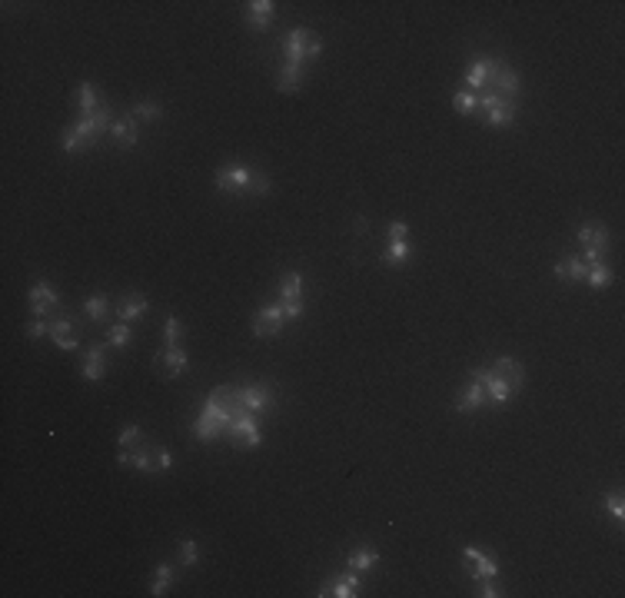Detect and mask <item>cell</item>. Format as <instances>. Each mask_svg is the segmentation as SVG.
Segmentation results:
<instances>
[{
  "label": "cell",
  "instance_id": "obj_1",
  "mask_svg": "<svg viewBox=\"0 0 625 598\" xmlns=\"http://www.w3.org/2000/svg\"><path fill=\"white\" fill-rule=\"evenodd\" d=\"M479 106L486 110L482 117H486L489 127H509V123L516 120V100H505L496 90H486V93L479 97Z\"/></svg>",
  "mask_w": 625,
  "mask_h": 598
},
{
  "label": "cell",
  "instance_id": "obj_2",
  "mask_svg": "<svg viewBox=\"0 0 625 598\" xmlns=\"http://www.w3.org/2000/svg\"><path fill=\"white\" fill-rule=\"evenodd\" d=\"M229 435H233V442L243 448H259L263 446V433H259L257 419L253 412H240V416L229 422Z\"/></svg>",
  "mask_w": 625,
  "mask_h": 598
},
{
  "label": "cell",
  "instance_id": "obj_3",
  "mask_svg": "<svg viewBox=\"0 0 625 598\" xmlns=\"http://www.w3.org/2000/svg\"><path fill=\"white\" fill-rule=\"evenodd\" d=\"M283 323H286V313H283L279 302L263 306V309L253 316V336H257V339H273L276 332L283 329Z\"/></svg>",
  "mask_w": 625,
  "mask_h": 598
},
{
  "label": "cell",
  "instance_id": "obj_4",
  "mask_svg": "<svg viewBox=\"0 0 625 598\" xmlns=\"http://www.w3.org/2000/svg\"><path fill=\"white\" fill-rule=\"evenodd\" d=\"M250 186H253V173H250L243 163H227L216 170V190H223V193L246 190V193H250Z\"/></svg>",
  "mask_w": 625,
  "mask_h": 598
},
{
  "label": "cell",
  "instance_id": "obj_5",
  "mask_svg": "<svg viewBox=\"0 0 625 598\" xmlns=\"http://www.w3.org/2000/svg\"><path fill=\"white\" fill-rule=\"evenodd\" d=\"M469 379L482 382V389H486V399L492 405H505L509 399H512V386H509L505 379H499V375L492 373V369H476Z\"/></svg>",
  "mask_w": 625,
  "mask_h": 598
},
{
  "label": "cell",
  "instance_id": "obj_6",
  "mask_svg": "<svg viewBox=\"0 0 625 598\" xmlns=\"http://www.w3.org/2000/svg\"><path fill=\"white\" fill-rule=\"evenodd\" d=\"M462 558L469 562V575H473V582H479V579H499V562L496 558H489V555H482L479 549H462Z\"/></svg>",
  "mask_w": 625,
  "mask_h": 598
},
{
  "label": "cell",
  "instance_id": "obj_7",
  "mask_svg": "<svg viewBox=\"0 0 625 598\" xmlns=\"http://www.w3.org/2000/svg\"><path fill=\"white\" fill-rule=\"evenodd\" d=\"M496 70H499V63H496L492 57H476L473 67L466 70V87L476 93L479 87H486L489 80H492V74H496Z\"/></svg>",
  "mask_w": 625,
  "mask_h": 598
},
{
  "label": "cell",
  "instance_id": "obj_8",
  "mask_svg": "<svg viewBox=\"0 0 625 598\" xmlns=\"http://www.w3.org/2000/svg\"><path fill=\"white\" fill-rule=\"evenodd\" d=\"M240 405H243L246 412H266V409L273 405V399H270V389L259 386V382H253V386H243V389H240Z\"/></svg>",
  "mask_w": 625,
  "mask_h": 598
},
{
  "label": "cell",
  "instance_id": "obj_9",
  "mask_svg": "<svg viewBox=\"0 0 625 598\" xmlns=\"http://www.w3.org/2000/svg\"><path fill=\"white\" fill-rule=\"evenodd\" d=\"M153 362H156V366H160L167 375H180V373L190 369V359H186V353L180 349V346H167L163 353H156Z\"/></svg>",
  "mask_w": 625,
  "mask_h": 598
},
{
  "label": "cell",
  "instance_id": "obj_10",
  "mask_svg": "<svg viewBox=\"0 0 625 598\" xmlns=\"http://www.w3.org/2000/svg\"><path fill=\"white\" fill-rule=\"evenodd\" d=\"M57 306V289L50 283H37L31 289V313L37 316V319H47V313Z\"/></svg>",
  "mask_w": 625,
  "mask_h": 598
},
{
  "label": "cell",
  "instance_id": "obj_11",
  "mask_svg": "<svg viewBox=\"0 0 625 598\" xmlns=\"http://www.w3.org/2000/svg\"><path fill=\"white\" fill-rule=\"evenodd\" d=\"M110 136H113V143L120 150H133L137 147V140H140V134H137V117L130 113L127 120H117V123H110Z\"/></svg>",
  "mask_w": 625,
  "mask_h": 598
},
{
  "label": "cell",
  "instance_id": "obj_12",
  "mask_svg": "<svg viewBox=\"0 0 625 598\" xmlns=\"http://www.w3.org/2000/svg\"><path fill=\"white\" fill-rule=\"evenodd\" d=\"M316 37L309 33L306 27H296L290 30V37H286V57H290V63H300L303 67V60H306V50H309V44H313Z\"/></svg>",
  "mask_w": 625,
  "mask_h": 598
},
{
  "label": "cell",
  "instance_id": "obj_13",
  "mask_svg": "<svg viewBox=\"0 0 625 598\" xmlns=\"http://www.w3.org/2000/svg\"><path fill=\"white\" fill-rule=\"evenodd\" d=\"M117 462L123 469H140V472H156V459H153V452L147 446H140L137 452H127L120 448V455H117Z\"/></svg>",
  "mask_w": 625,
  "mask_h": 598
},
{
  "label": "cell",
  "instance_id": "obj_14",
  "mask_svg": "<svg viewBox=\"0 0 625 598\" xmlns=\"http://www.w3.org/2000/svg\"><path fill=\"white\" fill-rule=\"evenodd\" d=\"M492 90L499 93V97H505V100H516V93H519V74L516 70H509V67H503L499 63V70L492 74Z\"/></svg>",
  "mask_w": 625,
  "mask_h": 598
},
{
  "label": "cell",
  "instance_id": "obj_15",
  "mask_svg": "<svg viewBox=\"0 0 625 598\" xmlns=\"http://www.w3.org/2000/svg\"><path fill=\"white\" fill-rule=\"evenodd\" d=\"M246 20H250V27L266 30L273 24V0H250L246 3Z\"/></svg>",
  "mask_w": 625,
  "mask_h": 598
},
{
  "label": "cell",
  "instance_id": "obj_16",
  "mask_svg": "<svg viewBox=\"0 0 625 598\" xmlns=\"http://www.w3.org/2000/svg\"><path fill=\"white\" fill-rule=\"evenodd\" d=\"M492 373L499 375V379H505V382L512 386V392H516V389H522V382H526V369L519 366L516 359H509V356H503V359H499Z\"/></svg>",
  "mask_w": 625,
  "mask_h": 598
},
{
  "label": "cell",
  "instance_id": "obj_17",
  "mask_svg": "<svg viewBox=\"0 0 625 598\" xmlns=\"http://www.w3.org/2000/svg\"><path fill=\"white\" fill-rule=\"evenodd\" d=\"M143 313H147V296H143V293H130V296H123L120 306H117L120 323H133V319H140Z\"/></svg>",
  "mask_w": 625,
  "mask_h": 598
},
{
  "label": "cell",
  "instance_id": "obj_18",
  "mask_svg": "<svg viewBox=\"0 0 625 598\" xmlns=\"http://www.w3.org/2000/svg\"><path fill=\"white\" fill-rule=\"evenodd\" d=\"M359 592V575H346V579H336V582H326L316 592L320 598H326V595H336V598H352Z\"/></svg>",
  "mask_w": 625,
  "mask_h": 598
},
{
  "label": "cell",
  "instance_id": "obj_19",
  "mask_svg": "<svg viewBox=\"0 0 625 598\" xmlns=\"http://www.w3.org/2000/svg\"><path fill=\"white\" fill-rule=\"evenodd\" d=\"M83 379L87 382H100L104 379V346H90L83 356Z\"/></svg>",
  "mask_w": 625,
  "mask_h": 598
},
{
  "label": "cell",
  "instance_id": "obj_20",
  "mask_svg": "<svg viewBox=\"0 0 625 598\" xmlns=\"http://www.w3.org/2000/svg\"><path fill=\"white\" fill-rule=\"evenodd\" d=\"M486 403V389H482V382H469V386L462 389V396H459V403H456V409L459 412H476L479 405Z\"/></svg>",
  "mask_w": 625,
  "mask_h": 598
},
{
  "label": "cell",
  "instance_id": "obj_21",
  "mask_svg": "<svg viewBox=\"0 0 625 598\" xmlns=\"http://www.w3.org/2000/svg\"><path fill=\"white\" fill-rule=\"evenodd\" d=\"M585 263H582L579 256H569V259H562V263H555L552 266V273H555V280H562V283H569V280H585Z\"/></svg>",
  "mask_w": 625,
  "mask_h": 598
},
{
  "label": "cell",
  "instance_id": "obj_22",
  "mask_svg": "<svg viewBox=\"0 0 625 598\" xmlns=\"http://www.w3.org/2000/svg\"><path fill=\"white\" fill-rule=\"evenodd\" d=\"M50 339L60 346V349H76V346H80V339H76L74 326H70L67 319H57V323L50 326Z\"/></svg>",
  "mask_w": 625,
  "mask_h": 598
},
{
  "label": "cell",
  "instance_id": "obj_23",
  "mask_svg": "<svg viewBox=\"0 0 625 598\" xmlns=\"http://www.w3.org/2000/svg\"><path fill=\"white\" fill-rule=\"evenodd\" d=\"M300 80H303V67L286 60V67L279 70V80H276V87L283 90V93H293V90H300Z\"/></svg>",
  "mask_w": 625,
  "mask_h": 598
},
{
  "label": "cell",
  "instance_id": "obj_24",
  "mask_svg": "<svg viewBox=\"0 0 625 598\" xmlns=\"http://www.w3.org/2000/svg\"><path fill=\"white\" fill-rule=\"evenodd\" d=\"M76 100H80V117H93V113L104 106L100 100H97L93 83H80V87H76Z\"/></svg>",
  "mask_w": 625,
  "mask_h": 598
},
{
  "label": "cell",
  "instance_id": "obj_25",
  "mask_svg": "<svg viewBox=\"0 0 625 598\" xmlns=\"http://www.w3.org/2000/svg\"><path fill=\"white\" fill-rule=\"evenodd\" d=\"M612 280H615V273H612L606 263H592V266L585 269V283L592 286V289H606V286H612Z\"/></svg>",
  "mask_w": 625,
  "mask_h": 598
},
{
  "label": "cell",
  "instance_id": "obj_26",
  "mask_svg": "<svg viewBox=\"0 0 625 598\" xmlns=\"http://www.w3.org/2000/svg\"><path fill=\"white\" fill-rule=\"evenodd\" d=\"M83 313H87V319H93V323L107 319V313H110L107 296H104V293H93V296H87V299H83Z\"/></svg>",
  "mask_w": 625,
  "mask_h": 598
},
{
  "label": "cell",
  "instance_id": "obj_27",
  "mask_svg": "<svg viewBox=\"0 0 625 598\" xmlns=\"http://www.w3.org/2000/svg\"><path fill=\"white\" fill-rule=\"evenodd\" d=\"M300 293H303V276L286 273L283 283H279V302H293V299H300Z\"/></svg>",
  "mask_w": 625,
  "mask_h": 598
},
{
  "label": "cell",
  "instance_id": "obj_28",
  "mask_svg": "<svg viewBox=\"0 0 625 598\" xmlns=\"http://www.w3.org/2000/svg\"><path fill=\"white\" fill-rule=\"evenodd\" d=\"M376 562H380V555L373 552V549H356V552L346 558V565H350L352 572H369Z\"/></svg>",
  "mask_w": 625,
  "mask_h": 598
},
{
  "label": "cell",
  "instance_id": "obj_29",
  "mask_svg": "<svg viewBox=\"0 0 625 598\" xmlns=\"http://www.w3.org/2000/svg\"><path fill=\"white\" fill-rule=\"evenodd\" d=\"M406 256H409V243H406V239H389V246L382 250V263H389V266H399Z\"/></svg>",
  "mask_w": 625,
  "mask_h": 598
},
{
  "label": "cell",
  "instance_id": "obj_30",
  "mask_svg": "<svg viewBox=\"0 0 625 598\" xmlns=\"http://www.w3.org/2000/svg\"><path fill=\"white\" fill-rule=\"evenodd\" d=\"M579 243H585V246H606L609 243V229L606 226H582L579 229Z\"/></svg>",
  "mask_w": 625,
  "mask_h": 598
},
{
  "label": "cell",
  "instance_id": "obj_31",
  "mask_svg": "<svg viewBox=\"0 0 625 598\" xmlns=\"http://www.w3.org/2000/svg\"><path fill=\"white\" fill-rule=\"evenodd\" d=\"M170 582H173V568H170L167 562H160V565H156V579H153L150 592H153V595H167V585Z\"/></svg>",
  "mask_w": 625,
  "mask_h": 598
},
{
  "label": "cell",
  "instance_id": "obj_32",
  "mask_svg": "<svg viewBox=\"0 0 625 598\" xmlns=\"http://www.w3.org/2000/svg\"><path fill=\"white\" fill-rule=\"evenodd\" d=\"M130 339H133V329H130V323H113L107 332V343L110 346H130Z\"/></svg>",
  "mask_w": 625,
  "mask_h": 598
},
{
  "label": "cell",
  "instance_id": "obj_33",
  "mask_svg": "<svg viewBox=\"0 0 625 598\" xmlns=\"http://www.w3.org/2000/svg\"><path fill=\"white\" fill-rule=\"evenodd\" d=\"M453 106H456L459 113H473V110H479V97H476L473 90H459L456 97H453Z\"/></svg>",
  "mask_w": 625,
  "mask_h": 598
},
{
  "label": "cell",
  "instance_id": "obj_34",
  "mask_svg": "<svg viewBox=\"0 0 625 598\" xmlns=\"http://www.w3.org/2000/svg\"><path fill=\"white\" fill-rule=\"evenodd\" d=\"M163 336H167V346H180V336H184V323L177 316H170L167 326H163Z\"/></svg>",
  "mask_w": 625,
  "mask_h": 598
},
{
  "label": "cell",
  "instance_id": "obj_35",
  "mask_svg": "<svg viewBox=\"0 0 625 598\" xmlns=\"http://www.w3.org/2000/svg\"><path fill=\"white\" fill-rule=\"evenodd\" d=\"M133 117H137V120H160V117H163V110H160V104L143 100V104L133 106Z\"/></svg>",
  "mask_w": 625,
  "mask_h": 598
},
{
  "label": "cell",
  "instance_id": "obj_36",
  "mask_svg": "<svg viewBox=\"0 0 625 598\" xmlns=\"http://www.w3.org/2000/svg\"><path fill=\"white\" fill-rule=\"evenodd\" d=\"M606 508H609V515L615 519V522H622V519H625V502H622V495H619V492L606 495Z\"/></svg>",
  "mask_w": 625,
  "mask_h": 598
},
{
  "label": "cell",
  "instance_id": "obj_37",
  "mask_svg": "<svg viewBox=\"0 0 625 598\" xmlns=\"http://www.w3.org/2000/svg\"><path fill=\"white\" fill-rule=\"evenodd\" d=\"M140 442V426H123L120 429V448H130Z\"/></svg>",
  "mask_w": 625,
  "mask_h": 598
},
{
  "label": "cell",
  "instance_id": "obj_38",
  "mask_svg": "<svg viewBox=\"0 0 625 598\" xmlns=\"http://www.w3.org/2000/svg\"><path fill=\"white\" fill-rule=\"evenodd\" d=\"M180 555H184V565H197V542L193 538H184L180 542Z\"/></svg>",
  "mask_w": 625,
  "mask_h": 598
},
{
  "label": "cell",
  "instance_id": "obj_39",
  "mask_svg": "<svg viewBox=\"0 0 625 598\" xmlns=\"http://www.w3.org/2000/svg\"><path fill=\"white\" fill-rule=\"evenodd\" d=\"M50 326H54V323H47V319H33V323H27V336H31V339H40V336L50 332Z\"/></svg>",
  "mask_w": 625,
  "mask_h": 598
},
{
  "label": "cell",
  "instance_id": "obj_40",
  "mask_svg": "<svg viewBox=\"0 0 625 598\" xmlns=\"http://www.w3.org/2000/svg\"><path fill=\"white\" fill-rule=\"evenodd\" d=\"M279 306H283L286 319H300V316H303V299H293V302H279Z\"/></svg>",
  "mask_w": 625,
  "mask_h": 598
},
{
  "label": "cell",
  "instance_id": "obj_41",
  "mask_svg": "<svg viewBox=\"0 0 625 598\" xmlns=\"http://www.w3.org/2000/svg\"><path fill=\"white\" fill-rule=\"evenodd\" d=\"M170 465H173V455H170V448H156V472H167Z\"/></svg>",
  "mask_w": 625,
  "mask_h": 598
},
{
  "label": "cell",
  "instance_id": "obj_42",
  "mask_svg": "<svg viewBox=\"0 0 625 598\" xmlns=\"http://www.w3.org/2000/svg\"><path fill=\"white\" fill-rule=\"evenodd\" d=\"M406 233H409V226L403 223V220H393V223H389V239H406Z\"/></svg>",
  "mask_w": 625,
  "mask_h": 598
},
{
  "label": "cell",
  "instance_id": "obj_43",
  "mask_svg": "<svg viewBox=\"0 0 625 598\" xmlns=\"http://www.w3.org/2000/svg\"><path fill=\"white\" fill-rule=\"evenodd\" d=\"M250 193L266 196V193H270V179H266V177H253V186H250Z\"/></svg>",
  "mask_w": 625,
  "mask_h": 598
},
{
  "label": "cell",
  "instance_id": "obj_44",
  "mask_svg": "<svg viewBox=\"0 0 625 598\" xmlns=\"http://www.w3.org/2000/svg\"><path fill=\"white\" fill-rule=\"evenodd\" d=\"M479 582H482V595H486V598L503 595V592H496V585H492V579H479Z\"/></svg>",
  "mask_w": 625,
  "mask_h": 598
},
{
  "label": "cell",
  "instance_id": "obj_45",
  "mask_svg": "<svg viewBox=\"0 0 625 598\" xmlns=\"http://www.w3.org/2000/svg\"><path fill=\"white\" fill-rule=\"evenodd\" d=\"M363 229H369V220H366V216H359V220H356V233H363Z\"/></svg>",
  "mask_w": 625,
  "mask_h": 598
}]
</instances>
